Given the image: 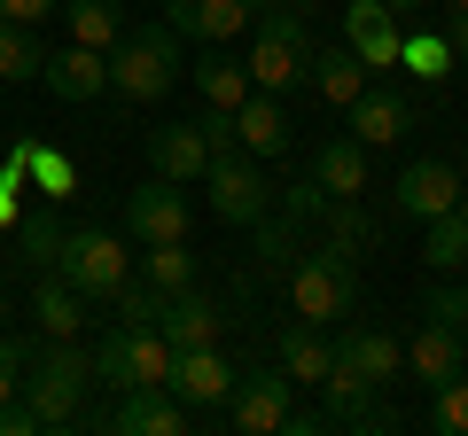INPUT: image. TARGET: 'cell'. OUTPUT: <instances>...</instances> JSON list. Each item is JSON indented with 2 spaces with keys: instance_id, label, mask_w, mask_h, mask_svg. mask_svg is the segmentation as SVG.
<instances>
[{
  "instance_id": "1",
  "label": "cell",
  "mask_w": 468,
  "mask_h": 436,
  "mask_svg": "<svg viewBox=\"0 0 468 436\" xmlns=\"http://www.w3.org/2000/svg\"><path fill=\"white\" fill-rule=\"evenodd\" d=\"M313 24H304V0H258L250 16V86L258 94H289V86H304V70H313Z\"/></svg>"
},
{
  "instance_id": "2",
  "label": "cell",
  "mask_w": 468,
  "mask_h": 436,
  "mask_svg": "<svg viewBox=\"0 0 468 436\" xmlns=\"http://www.w3.org/2000/svg\"><path fill=\"white\" fill-rule=\"evenodd\" d=\"M180 86V32L172 24H141L110 47V94L125 101H165Z\"/></svg>"
},
{
  "instance_id": "3",
  "label": "cell",
  "mask_w": 468,
  "mask_h": 436,
  "mask_svg": "<svg viewBox=\"0 0 468 436\" xmlns=\"http://www.w3.org/2000/svg\"><path fill=\"white\" fill-rule=\"evenodd\" d=\"M351 304H359V273H351V250L320 242V250H304L297 265H289V312H297V319H313V327H335V319H351Z\"/></svg>"
},
{
  "instance_id": "4",
  "label": "cell",
  "mask_w": 468,
  "mask_h": 436,
  "mask_svg": "<svg viewBox=\"0 0 468 436\" xmlns=\"http://www.w3.org/2000/svg\"><path fill=\"white\" fill-rule=\"evenodd\" d=\"M86 389H94V351L79 343H48L32 358V382H24V405L39 413V429H70L86 413Z\"/></svg>"
},
{
  "instance_id": "5",
  "label": "cell",
  "mask_w": 468,
  "mask_h": 436,
  "mask_svg": "<svg viewBox=\"0 0 468 436\" xmlns=\"http://www.w3.org/2000/svg\"><path fill=\"white\" fill-rule=\"evenodd\" d=\"M55 273H63L86 304H110L117 288L133 281V257H125V242H117V234L79 226V234H63V250H55Z\"/></svg>"
},
{
  "instance_id": "6",
  "label": "cell",
  "mask_w": 468,
  "mask_h": 436,
  "mask_svg": "<svg viewBox=\"0 0 468 436\" xmlns=\"http://www.w3.org/2000/svg\"><path fill=\"white\" fill-rule=\"evenodd\" d=\"M94 374L110 389H165V374H172V343H165V327H110L101 336V351H94Z\"/></svg>"
},
{
  "instance_id": "7",
  "label": "cell",
  "mask_w": 468,
  "mask_h": 436,
  "mask_svg": "<svg viewBox=\"0 0 468 436\" xmlns=\"http://www.w3.org/2000/svg\"><path fill=\"white\" fill-rule=\"evenodd\" d=\"M203 195H211V218H227V226H258V218L273 211L266 164L242 156V149H218L211 164H203Z\"/></svg>"
},
{
  "instance_id": "8",
  "label": "cell",
  "mask_w": 468,
  "mask_h": 436,
  "mask_svg": "<svg viewBox=\"0 0 468 436\" xmlns=\"http://www.w3.org/2000/svg\"><path fill=\"white\" fill-rule=\"evenodd\" d=\"M187 226H196V202L180 195V180H141L133 195H125V234L149 250V242H187Z\"/></svg>"
},
{
  "instance_id": "9",
  "label": "cell",
  "mask_w": 468,
  "mask_h": 436,
  "mask_svg": "<svg viewBox=\"0 0 468 436\" xmlns=\"http://www.w3.org/2000/svg\"><path fill=\"white\" fill-rule=\"evenodd\" d=\"M165 389H172L196 420H211V413H227V398H234V367L218 358V343H203V351H172Z\"/></svg>"
},
{
  "instance_id": "10",
  "label": "cell",
  "mask_w": 468,
  "mask_h": 436,
  "mask_svg": "<svg viewBox=\"0 0 468 436\" xmlns=\"http://www.w3.org/2000/svg\"><path fill=\"white\" fill-rule=\"evenodd\" d=\"M289 398H297V382H289L282 367H258V374H234V398H227V420L242 436H273L289 413Z\"/></svg>"
},
{
  "instance_id": "11",
  "label": "cell",
  "mask_w": 468,
  "mask_h": 436,
  "mask_svg": "<svg viewBox=\"0 0 468 436\" xmlns=\"http://www.w3.org/2000/svg\"><path fill=\"white\" fill-rule=\"evenodd\" d=\"M344 47L359 55L367 70H399V47H406V24L390 16L383 0H351L344 8Z\"/></svg>"
},
{
  "instance_id": "12",
  "label": "cell",
  "mask_w": 468,
  "mask_h": 436,
  "mask_svg": "<svg viewBox=\"0 0 468 436\" xmlns=\"http://www.w3.org/2000/svg\"><path fill=\"white\" fill-rule=\"evenodd\" d=\"M461 202V171L445 164V156H414V164L399 171V187H390V211H406V218H437V211H452Z\"/></svg>"
},
{
  "instance_id": "13",
  "label": "cell",
  "mask_w": 468,
  "mask_h": 436,
  "mask_svg": "<svg viewBox=\"0 0 468 436\" xmlns=\"http://www.w3.org/2000/svg\"><path fill=\"white\" fill-rule=\"evenodd\" d=\"M313 187L335 202V211H351V202L367 195V149H359L351 133L320 140V149H313Z\"/></svg>"
},
{
  "instance_id": "14",
  "label": "cell",
  "mask_w": 468,
  "mask_h": 436,
  "mask_svg": "<svg viewBox=\"0 0 468 436\" xmlns=\"http://www.w3.org/2000/svg\"><path fill=\"white\" fill-rule=\"evenodd\" d=\"M110 429L117 436H180V429H196V413H187L172 389H117Z\"/></svg>"
},
{
  "instance_id": "15",
  "label": "cell",
  "mask_w": 468,
  "mask_h": 436,
  "mask_svg": "<svg viewBox=\"0 0 468 436\" xmlns=\"http://www.w3.org/2000/svg\"><path fill=\"white\" fill-rule=\"evenodd\" d=\"M328 343H335V358H344L367 389H390V382H399V367H406V343L383 336V327H344V336H328Z\"/></svg>"
},
{
  "instance_id": "16",
  "label": "cell",
  "mask_w": 468,
  "mask_h": 436,
  "mask_svg": "<svg viewBox=\"0 0 468 436\" xmlns=\"http://www.w3.org/2000/svg\"><path fill=\"white\" fill-rule=\"evenodd\" d=\"M250 16H258V0H165V24L180 39H234V32H250Z\"/></svg>"
},
{
  "instance_id": "17",
  "label": "cell",
  "mask_w": 468,
  "mask_h": 436,
  "mask_svg": "<svg viewBox=\"0 0 468 436\" xmlns=\"http://www.w3.org/2000/svg\"><path fill=\"white\" fill-rule=\"evenodd\" d=\"M39 78H48L55 101H94V94H110V55L70 39L63 55H48V63H39Z\"/></svg>"
},
{
  "instance_id": "18",
  "label": "cell",
  "mask_w": 468,
  "mask_h": 436,
  "mask_svg": "<svg viewBox=\"0 0 468 436\" xmlns=\"http://www.w3.org/2000/svg\"><path fill=\"white\" fill-rule=\"evenodd\" d=\"M344 118H351V140H359V149H390V140H406V125H414V101L390 94V86H367Z\"/></svg>"
},
{
  "instance_id": "19",
  "label": "cell",
  "mask_w": 468,
  "mask_h": 436,
  "mask_svg": "<svg viewBox=\"0 0 468 436\" xmlns=\"http://www.w3.org/2000/svg\"><path fill=\"white\" fill-rule=\"evenodd\" d=\"M234 149L242 156H289V118H282V94H242V109H234Z\"/></svg>"
},
{
  "instance_id": "20",
  "label": "cell",
  "mask_w": 468,
  "mask_h": 436,
  "mask_svg": "<svg viewBox=\"0 0 468 436\" xmlns=\"http://www.w3.org/2000/svg\"><path fill=\"white\" fill-rule=\"evenodd\" d=\"M273 358H282V374L297 389H320L328 367H335V343H328V327H313V319H289L282 343H273Z\"/></svg>"
},
{
  "instance_id": "21",
  "label": "cell",
  "mask_w": 468,
  "mask_h": 436,
  "mask_svg": "<svg viewBox=\"0 0 468 436\" xmlns=\"http://www.w3.org/2000/svg\"><path fill=\"white\" fill-rule=\"evenodd\" d=\"M406 367H414L421 389H445L452 374H461V327H445V319H421L414 343H406Z\"/></svg>"
},
{
  "instance_id": "22",
  "label": "cell",
  "mask_w": 468,
  "mask_h": 436,
  "mask_svg": "<svg viewBox=\"0 0 468 436\" xmlns=\"http://www.w3.org/2000/svg\"><path fill=\"white\" fill-rule=\"evenodd\" d=\"M156 327H165V343L172 351H203V343H218V304L211 296H196V288H180V296H165V312H156Z\"/></svg>"
},
{
  "instance_id": "23",
  "label": "cell",
  "mask_w": 468,
  "mask_h": 436,
  "mask_svg": "<svg viewBox=\"0 0 468 436\" xmlns=\"http://www.w3.org/2000/svg\"><path fill=\"white\" fill-rule=\"evenodd\" d=\"M367 78H375V70L359 63L351 47H313V70H304V86H313L328 109H351V101L367 94Z\"/></svg>"
},
{
  "instance_id": "24",
  "label": "cell",
  "mask_w": 468,
  "mask_h": 436,
  "mask_svg": "<svg viewBox=\"0 0 468 436\" xmlns=\"http://www.w3.org/2000/svg\"><path fill=\"white\" fill-rule=\"evenodd\" d=\"M203 164H211V140H203V125H165V133H149V171L156 180H203Z\"/></svg>"
},
{
  "instance_id": "25",
  "label": "cell",
  "mask_w": 468,
  "mask_h": 436,
  "mask_svg": "<svg viewBox=\"0 0 468 436\" xmlns=\"http://www.w3.org/2000/svg\"><path fill=\"white\" fill-rule=\"evenodd\" d=\"M32 319H39V336H48V343H79V327H86V296L63 281V273H48V281L32 288Z\"/></svg>"
},
{
  "instance_id": "26",
  "label": "cell",
  "mask_w": 468,
  "mask_h": 436,
  "mask_svg": "<svg viewBox=\"0 0 468 436\" xmlns=\"http://www.w3.org/2000/svg\"><path fill=\"white\" fill-rule=\"evenodd\" d=\"M196 86H203V109H242V94H250V63H234L227 39H211L196 63Z\"/></svg>"
},
{
  "instance_id": "27",
  "label": "cell",
  "mask_w": 468,
  "mask_h": 436,
  "mask_svg": "<svg viewBox=\"0 0 468 436\" xmlns=\"http://www.w3.org/2000/svg\"><path fill=\"white\" fill-rule=\"evenodd\" d=\"M421 226H430V234H421V265L430 273H468V202L421 218Z\"/></svg>"
},
{
  "instance_id": "28",
  "label": "cell",
  "mask_w": 468,
  "mask_h": 436,
  "mask_svg": "<svg viewBox=\"0 0 468 436\" xmlns=\"http://www.w3.org/2000/svg\"><path fill=\"white\" fill-rule=\"evenodd\" d=\"M55 16L70 24V39H79V47H101V55H110L117 39H125V0H63Z\"/></svg>"
},
{
  "instance_id": "29",
  "label": "cell",
  "mask_w": 468,
  "mask_h": 436,
  "mask_svg": "<svg viewBox=\"0 0 468 436\" xmlns=\"http://www.w3.org/2000/svg\"><path fill=\"white\" fill-rule=\"evenodd\" d=\"M141 281H149L156 296H180V288L203 281V265H196L187 242H149V250H141Z\"/></svg>"
},
{
  "instance_id": "30",
  "label": "cell",
  "mask_w": 468,
  "mask_h": 436,
  "mask_svg": "<svg viewBox=\"0 0 468 436\" xmlns=\"http://www.w3.org/2000/svg\"><path fill=\"white\" fill-rule=\"evenodd\" d=\"M39 39H32V24H16V16H0V78L8 86H24V78H39Z\"/></svg>"
},
{
  "instance_id": "31",
  "label": "cell",
  "mask_w": 468,
  "mask_h": 436,
  "mask_svg": "<svg viewBox=\"0 0 468 436\" xmlns=\"http://www.w3.org/2000/svg\"><path fill=\"white\" fill-rule=\"evenodd\" d=\"M399 70H414L421 86L452 78V39H445V32H406V47H399Z\"/></svg>"
},
{
  "instance_id": "32",
  "label": "cell",
  "mask_w": 468,
  "mask_h": 436,
  "mask_svg": "<svg viewBox=\"0 0 468 436\" xmlns=\"http://www.w3.org/2000/svg\"><path fill=\"white\" fill-rule=\"evenodd\" d=\"M63 234H70V226H63L55 211L24 218V226H16V250H24V265H39V273H48V265H55V250H63Z\"/></svg>"
},
{
  "instance_id": "33",
  "label": "cell",
  "mask_w": 468,
  "mask_h": 436,
  "mask_svg": "<svg viewBox=\"0 0 468 436\" xmlns=\"http://www.w3.org/2000/svg\"><path fill=\"white\" fill-rule=\"evenodd\" d=\"M430 429L437 436H468V374H452L445 389H430Z\"/></svg>"
},
{
  "instance_id": "34",
  "label": "cell",
  "mask_w": 468,
  "mask_h": 436,
  "mask_svg": "<svg viewBox=\"0 0 468 436\" xmlns=\"http://www.w3.org/2000/svg\"><path fill=\"white\" fill-rule=\"evenodd\" d=\"M421 319H445V327H461V336H468V312H461V288H430V296H421Z\"/></svg>"
},
{
  "instance_id": "35",
  "label": "cell",
  "mask_w": 468,
  "mask_h": 436,
  "mask_svg": "<svg viewBox=\"0 0 468 436\" xmlns=\"http://www.w3.org/2000/svg\"><path fill=\"white\" fill-rule=\"evenodd\" d=\"M16 374H24V351H16V343H8V336H0V398H16Z\"/></svg>"
},
{
  "instance_id": "36",
  "label": "cell",
  "mask_w": 468,
  "mask_h": 436,
  "mask_svg": "<svg viewBox=\"0 0 468 436\" xmlns=\"http://www.w3.org/2000/svg\"><path fill=\"white\" fill-rule=\"evenodd\" d=\"M63 0H0V16H16V24H39V16H55Z\"/></svg>"
},
{
  "instance_id": "37",
  "label": "cell",
  "mask_w": 468,
  "mask_h": 436,
  "mask_svg": "<svg viewBox=\"0 0 468 436\" xmlns=\"http://www.w3.org/2000/svg\"><path fill=\"white\" fill-rule=\"evenodd\" d=\"M445 39H452V55H468V8H452V16H445Z\"/></svg>"
},
{
  "instance_id": "38",
  "label": "cell",
  "mask_w": 468,
  "mask_h": 436,
  "mask_svg": "<svg viewBox=\"0 0 468 436\" xmlns=\"http://www.w3.org/2000/svg\"><path fill=\"white\" fill-rule=\"evenodd\" d=\"M383 8L390 16H414V8H430V0H383Z\"/></svg>"
},
{
  "instance_id": "39",
  "label": "cell",
  "mask_w": 468,
  "mask_h": 436,
  "mask_svg": "<svg viewBox=\"0 0 468 436\" xmlns=\"http://www.w3.org/2000/svg\"><path fill=\"white\" fill-rule=\"evenodd\" d=\"M437 8H445V16H452V8H468V0H437Z\"/></svg>"
},
{
  "instance_id": "40",
  "label": "cell",
  "mask_w": 468,
  "mask_h": 436,
  "mask_svg": "<svg viewBox=\"0 0 468 436\" xmlns=\"http://www.w3.org/2000/svg\"><path fill=\"white\" fill-rule=\"evenodd\" d=\"M461 374H468V336H461Z\"/></svg>"
},
{
  "instance_id": "41",
  "label": "cell",
  "mask_w": 468,
  "mask_h": 436,
  "mask_svg": "<svg viewBox=\"0 0 468 436\" xmlns=\"http://www.w3.org/2000/svg\"><path fill=\"white\" fill-rule=\"evenodd\" d=\"M461 312H468V281H461Z\"/></svg>"
}]
</instances>
